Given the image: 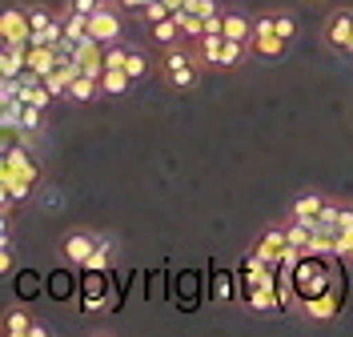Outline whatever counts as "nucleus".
I'll list each match as a JSON object with an SVG mask.
<instances>
[{
    "mask_svg": "<svg viewBox=\"0 0 353 337\" xmlns=\"http://www.w3.org/2000/svg\"><path fill=\"white\" fill-rule=\"evenodd\" d=\"M165 76H169L173 89H193V85H197V65H193V57L181 52V48H169V57H165Z\"/></svg>",
    "mask_w": 353,
    "mask_h": 337,
    "instance_id": "obj_5",
    "label": "nucleus"
},
{
    "mask_svg": "<svg viewBox=\"0 0 353 337\" xmlns=\"http://www.w3.org/2000/svg\"><path fill=\"white\" fill-rule=\"evenodd\" d=\"M0 41L4 45H28L32 41L28 8H4V17H0Z\"/></svg>",
    "mask_w": 353,
    "mask_h": 337,
    "instance_id": "obj_6",
    "label": "nucleus"
},
{
    "mask_svg": "<svg viewBox=\"0 0 353 337\" xmlns=\"http://www.w3.org/2000/svg\"><path fill=\"white\" fill-rule=\"evenodd\" d=\"M48 293H52L57 301H65L68 293H72V277H68V273H52V277H48Z\"/></svg>",
    "mask_w": 353,
    "mask_h": 337,
    "instance_id": "obj_27",
    "label": "nucleus"
},
{
    "mask_svg": "<svg viewBox=\"0 0 353 337\" xmlns=\"http://www.w3.org/2000/svg\"><path fill=\"white\" fill-rule=\"evenodd\" d=\"M77 65L85 68L88 76L101 81V72H105V45H101L97 37H85V41L77 45Z\"/></svg>",
    "mask_w": 353,
    "mask_h": 337,
    "instance_id": "obj_10",
    "label": "nucleus"
},
{
    "mask_svg": "<svg viewBox=\"0 0 353 337\" xmlns=\"http://www.w3.org/2000/svg\"><path fill=\"white\" fill-rule=\"evenodd\" d=\"M37 285H41V273L24 269L21 277H17V289H12V293H17V297H21V301H32V297H37V293H41V289H37Z\"/></svg>",
    "mask_w": 353,
    "mask_h": 337,
    "instance_id": "obj_21",
    "label": "nucleus"
},
{
    "mask_svg": "<svg viewBox=\"0 0 353 337\" xmlns=\"http://www.w3.org/2000/svg\"><path fill=\"white\" fill-rule=\"evenodd\" d=\"M285 45L289 41L277 32L273 12L253 21V37H249V52H253V57H261V61H277V57H285Z\"/></svg>",
    "mask_w": 353,
    "mask_h": 337,
    "instance_id": "obj_3",
    "label": "nucleus"
},
{
    "mask_svg": "<svg viewBox=\"0 0 353 337\" xmlns=\"http://www.w3.org/2000/svg\"><path fill=\"white\" fill-rule=\"evenodd\" d=\"M101 92V81L97 76H88V72H81L72 85H68V101H92Z\"/></svg>",
    "mask_w": 353,
    "mask_h": 337,
    "instance_id": "obj_17",
    "label": "nucleus"
},
{
    "mask_svg": "<svg viewBox=\"0 0 353 337\" xmlns=\"http://www.w3.org/2000/svg\"><path fill=\"white\" fill-rule=\"evenodd\" d=\"M213 293H217V301H221V305L237 297V289H233V277H229V273H225V269H221L217 277H213Z\"/></svg>",
    "mask_w": 353,
    "mask_h": 337,
    "instance_id": "obj_26",
    "label": "nucleus"
},
{
    "mask_svg": "<svg viewBox=\"0 0 353 337\" xmlns=\"http://www.w3.org/2000/svg\"><path fill=\"white\" fill-rule=\"evenodd\" d=\"M181 4H185V0H169V8H181Z\"/></svg>",
    "mask_w": 353,
    "mask_h": 337,
    "instance_id": "obj_33",
    "label": "nucleus"
},
{
    "mask_svg": "<svg viewBox=\"0 0 353 337\" xmlns=\"http://www.w3.org/2000/svg\"><path fill=\"white\" fill-rule=\"evenodd\" d=\"M285 225H273V229H265L261 233V241L253 245V253H261L265 261H277L281 265V253H285Z\"/></svg>",
    "mask_w": 353,
    "mask_h": 337,
    "instance_id": "obj_11",
    "label": "nucleus"
},
{
    "mask_svg": "<svg viewBox=\"0 0 353 337\" xmlns=\"http://www.w3.org/2000/svg\"><path fill=\"white\" fill-rule=\"evenodd\" d=\"M32 317L24 314V309H8V314L0 317V334L4 337H32Z\"/></svg>",
    "mask_w": 353,
    "mask_h": 337,
    "instance_id": "obj_12",
    "label": "nucleus"
},
{
    "mask_svg": "<svg viewBox=\"0 0 353 337\" xmlns=\"http://www.w3.org/2000/svg\"><path fill=\"white\" fill-rule=\"evenodd\" d=\"M141 17H145V24L153 28L157 21H165V17H173V8H169V0H149V4L141 8Z\"/></svg>",
    "mask_w": 353,
    "mask_h": 337,
    "instance_id": "obj_23",
    "label": "nucleus"
},
{
    "mask_svg": "<svg viewBox=\"0 0 353 337\" xmlns=\"http://www.w3.org/2000/svg\"><path fill=\"white\" fill-rule=\"evenodd\" d=\"M92 249H97V233L77 229V233H68L65 241H61V257H65L68 265H81V269H85V261L92 257Z\"/></svg>",
    "mask_w": 353,
    "mask_h": 337,
    "instance_id": "obj_8",
    "label": "nucleus"
},
{
    "mask_svg": "<svg viewBox=\"0 0 353 337\" xmlns=\"http://www.w3.org/2000/svg\"><path fill=\"white\" fill-rule=\"evenodd\" d=\"M129 85H132V76L125 68H105V72H101V92H105V96H125Z\"/></svg>",
    "mask_w": 353,
    "mask_h": 337,
    "instance_id": "obj_15",
    "label": "nucleus"
},
{
    "mask_svg": "<svg viewBox=\"0 0 353 337\" xmlns=\"http://www.w3.org/2000/svg\"><path fill=\"white\" fill-rule=\"evenodd\" d=\"M225 37L249 45V37H253V21H249L245 12H229V8H225Z\"/></svg>",
    "mask_w": 353,
    "mask_h": 337,
    "instance_id": "obj_16",
    "label": "nucleus"
},
{
    "mask_svg": "<svg viewBox=\"0 0 353 337\" xmlns=\"http://www.w3.org/2000/svg\"><path fill=\"white\" fill-rule=\"evenodd\" d=\"M88 37H97L101 45L121 41V12H117L112 4H101V8L88 17Z\"/></svg>",
    "mask_w": 353,
    "mask_h": 337,
    "instance_id": "obj_7",
    "label": "nucleus"
},
{
    "mask_svg": "<svg viewBox=\"0 0 353 337\" xmlns=\"http://www.w3.org/2000/svg\"><path fill=\"white\" fill-rule=\"evenodd\" d=\"M109 253H112V237H97V249L85 261V269H109Z\"/></svg>",
    "mask_w": 353,
    "mask_h": 337,
    "instance_id": "obj_20",
    "label": "nucleus"
},
{
    "mask_svg": "<svg viewBox=\"0 0 353 337\" xmlns=\"http://www.w3.org/2000/svg\"><path fill=\"white\" fill-rule=\"evenodd\" d=\"M345 57H353V37H350V48H345Z\"/></svg>",
    "mask_w": 353,
    "mask_h": 337,
    "instance_id": "obj_34",
    "label": "nucleus"
},
{
    "mask_svg": "<svg viewBox=\"0 0 353 337\" xmlns=\"http://www.w3.org/2000/svg\"><path fill=\"white\" fill-rule=\"evenodd\" d=\"M41 121H44V109H37V105H28V101H24L21 129H17V136H21V133H37V129H41Z\"/></svg>",
    "mask_w": 353,
    "mask_h": 337,
    "instance_id": "obj_22",
    "label": "nucleus"
},
{
    "mask_svg": "<svg viewBox=\"0 0 353 337\" xmlns=\"http://www.w3.org/2000/svg\"><path fill=\"white\" fill-rule=\"evenodd\" d=\"M273 24H277V32H281L285 41H293V37H297V21H293L289 12H273Z\"/></svg>",
    "mask_w": 353,
    "mask_h": 337,
    "instance_id": "obj_29",
    "label": "nucleus"
},
{
    "mask_svg": "<svg viewBox=\"0 0 353 337\" xmlns=\"http://www.w3.org/2000/svg\"><path fill=\"white\" fill-rule=\"evenodd\" d=\"M321 197H317V193H305V197H297V201H293V217H297V221H313V217H321Z\"/></svg>",
    "mask_w": 353,
    "mask_h": 337,
    "instance_id": "obj_19",
    "label": "nucleus"
},
{
    "mask_svg": "<svg viewBox=\"0 0 353 337\" xmlns=\"http://www.w3.org/2000/svg\"><path fill=\"white\" fill-rule=\"evenodd\" d=\"M333 257H341V261H353V229H345V233L337 237V249H333Z\"/></svg>",
    "mask_w": 353,
    "mask_h": 337,
    "instance_id": "obj_30",
    "label": "nucleus"
},
{
    "mask_svg": "<svg viewBox=\"0 0 353 337\" xmlns=\"http://www.w3.org/2000/svg\"><path fill=\"white\" fill-rule=\"evenodd\" d=\"M125 72H129L132 81H141V76L149 72V57H145L141 48H129V61H125Z\"/></svg>",
    "mask_w": 353,
    "mask_h": 337,
    "instance_id": "obj_24",
    "label": "nucleus"
},
{
    "mask_svg": "<svg viewBox=\"0 0 353 337\" xmlns=\"http://www.w3.org/2000/svg\"><path fill=\"white\" fill-rule=\"evenodd\" d=\"M245 305H249V309H257V314H265V309H277V305H281V293L273 289V285H257V289L245 293Z\"/></svg>",
    "mask_w": 353,
    "mask_h": 337,
    "instance_id": "obj_14",
    "label": "nucleus"
},
{
    "mask_svg": "<svg viewBox=\"0 0 353 337\" xmlns=\"http://www.w3.org/2000/svg\"><path fill=\"white\" fill-rule=\"evenodd\" d=\"M350 37H353V12H333L330 24H325V45H330L333 52H341V57H345Z\"/></svg>",
    "mask_w": 353,
    "mask_h": 337,
    "instance_id": "obj_9",
    "label": "nucleus"
},
{
    "mask_svg": "<svg viewBox=\"0 0 353 337\" xmlns=\"http://www.w3.org/2000/svg\"><path fill=\"white\" fill-rule=\"evenodd\" d=\"M37 181H41V161L24 149V136L21 145L12 136H4V165H0V209L8 213L12 201H24L37 193Z\"/></svg>",
    "mask_w": 353,
    "mask_h": 337,
    "instance_id": "obj_1",
    "label": "nucleus"
},
{
    "mask_svg": "<svg viewBox=\"0 0 353 337\" xmlns=\"http://www.w3.org/2000/svg\"><path fill=\"white\" fill-rule=\"evenodd\" d=\"M145 4H149V0H121V8H125V12H141Z\"/></svg>",
    "mask_w": 353,
    "mask_h": 337,
    "instance_id": "obj_32",
    "label": "nucleus"
},
{
    "mask_svg": "<svg viewBox=\"0 0 353 337\" xmlns=\"http://www.w3.org/2000/svg\"><path fill=\"white\" fill-rule=\"evenodd\" d=\"M101 4H105V0H68L65 8H72V12H85V17H92V12H97Z\"/></svg>",
    "mask_w": 353,
    "mask_h": 337,
    "instance_id": "obj_31",
    "label": "nucleus"
},
{
    "mask_svg": "<svg viewBox=\"0 0 353 337\" xmlns=\"http://www.w3.org/2000/svg\"><path fill=\"white\" fill-rule=\"evenodd\" d=\"M325 257H330V253H305V257L285 273L289 285H293V293H297V301H309V297L325 293L333 281H337V269H333Z\"/></svg>",
    "mask_w": 353,
    "mask_h": 337,
    "instance_id": "obj_2",
    "label": "nucleus"
},
{
    "mask_svg": "<svg viewBox=\"0 0 353 337\" xmlns=\"http://www.w3.org/2000/svg\"><path fill=\"white\" fill-rule=\"evenodd\" d=\"M245 57H253V52H249V45H245V41H229V37H225V45L217 48V65H213V68H237Z\"/></svg>",
    "mask_w": 353,
    "mask_h": 337,
    "instance_id": "obj_13",
    "label": "nucleus"
},
{
    "mask_svg": "<svg viewBox=\"0 0 353 337\" xmlns=\"http://www.w3.org/2000/svg\"><path fill=\"white\" fill-rule=\"evenodd\" d=\"M181 37H185V32H181V24H176L173 17H165V21H157V24H153V41H157V45L173 48Z\"/></svg>",
    "mask_w": 353,
    "mask_h": 337,
    "instance_id": "obj_18",
    "label": "nucleus"
},
{
    "mask_svg": "<svg viewBox=\"0 0 353 337\" xmlns=\"http://www.w3.org/2000/svg\"><path fill=\"white\" fill-rule=\"evenodd\" d=\"M17 269V253H12V237H0V273Z\"/></svg>",
    "mask_w": 353,
    "mask_h": 337,
    "instance_id": "obj_28",
    "label": "nucleus"
},
{
    "mask_svg": "<svg viewBox=\"0 0 353 337\" xmlns=\"http://www.w3.org/2000/svg\"><path fill=\"white\" fill-rule=\"evenodd\" d=\"M52 21H57V12H48L44 4H28V24H32V32H41V28H48Z\"/></svg>",
    "mask_w": 353,
    "mask_h": 337,
    "instance_id": "obj_25",
    "label": "nucleus"
},
{
    "mask_svg": "<svg viewBox=\"0 0 353 337\" xmlns=\"http://www.w3.org/2000/svg\"><path fill=\"white\" fill-rule=\"evenodd\" d=\"M341 305H345V285H341V277H337L325 293H317V297H309V301H297V309H301L309 321H333V317L341 314Z\"/></svg>",
    "mask_w": 353,
    "mask_h": 337,
    "instance_id": "obj_4",
    "label": "nucleus"
}]
</instances>
